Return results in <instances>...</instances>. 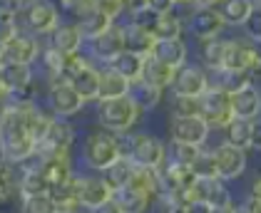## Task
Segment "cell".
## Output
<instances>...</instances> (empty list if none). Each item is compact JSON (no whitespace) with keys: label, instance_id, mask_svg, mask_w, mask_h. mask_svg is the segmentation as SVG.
Returning <instances> with one entry per match:
<instances>
[{"label":"cell","instance_id":"3","mask_svg":"<svg viewBox=\"0 0 261 213\" xmlns=\"http://www.w3.org/2000/svg\"><path fill=\"white\" fill-rule=\"evenodd\" d=\"M199 116L212 129H224V127L229 124V119L234 116L229 92H224L219 87H212V84H209L199 95Z\"/></svg>","mask_w":261,"mask_h":213},{"label":"cell","instance_id":"16","mask_svg":"<svg viewBox=\"0 0 261 213\" xmlns=\"http://www.w3.org/2000/svg\"><path fill=\"white\" fill-rule=\"evenodd\" d=\"M67 82L75 87V92L85 102H97V89H100V70L92 62H82L80 67L67 77Z\"/></svg>","mask_w":261,"mask_h":213},{"label":"cell","instance_id":"50","mask_svg":"<svg viewBox=\"0 0 261 213\" xmlns=\"http://www.w3.org/2000/svg\"><path fill=\"white\" fill-rule=\"evenodd\" d=\"M177 5H192V0H177Z\"/></svg>","mask_w":261,"mask_h":213},{"label":"cell","instance_id":"45","mask_svg":"<svg viewBox=\"0 0 261 213\" xmlns=\"http://www.w3.org/2000/svg\"><path fill=\"white\" fill-rule=\"evenodd\" d=\"M251 149L261 151V114L254 119V134H251Z\"/></svg>","mask_w":261,"mask_h":213},{"label":"cell","instance_id":"22","mask_svg":"<svg viewBox=\"0 0 261 213\" xmlns=\"http://www.w3.org/2000/svg\"><path fill=\"white\" fill-rule=\"evenodd\" d=\"M40 171L45 174V178L50 181V186H55V184H60V181L72 176V156L70 154L40 156Z\"/></svg>","mask_w":261,"mask_h":213},{"label":"cell","instance_id":"37","mask_svg":"<svg viewBox=\"0 0 261 213\" xmlns=\"http://www.w3.org/2000/svg\"><path fill=\"white\" fill-rule=\"evenodd\" d=\"M62 55L60 50H55L53 45L50 47H45V50H40V62H42V70L50 75V79H60V72H62Z\"/></svg>","mask_w":261,"mask_h":213},{"label":"cell","instance_id":"26","mask_svg":"<svg viewBox=\"0 0 261 213\" xmlns=\"http://www.w3.org/2000/svg\"><path fill=\"white\" fill-rule=\"evenodd\" d=\"M251 134H254V119H239L231 116L229 124L224 127V141L234 144L239 149H251Z\"/></svg>","mask_w":261,"mask_h":213},{"label":"cell","instance_id":"1","mask_svg":"<svg viewBox=\"0 0 261 213\" xmlns=\"http://www.w3.org/2000/svg\"><path fill=\"white\" fill-rule=\"evenodd\" d=\"M142 109L137 107V102L129 97V95H122V97H112V99H97V119H100V127L112 132V134H120V132H132L135 124L140 121Z\"/></svg>","mask_w":261,"mask_h":213},{"label":"cell","instance_id":"18","mask_svg":"<svg viewBox=\"0 0 261 213\" xmlns=\"http://www.w3.org/2000/svg\"><path fill=\"white\" fill-rule=\"evenodd\" d=\"M122 42H124V50L147 57V55L152 52L154 35H152L149 27H142L137 22H124V25H122Z\"/></svg>","mask_w":261,"mask_h":213},{"label":"cell","instance_id":"4","mask_svg":"<svg viewBox=\"0 0 261 213\" xmlns=\"http://www.w3.org/2000/svg\"><path fill=\"white\" fill-rule=\"evenodd\" d=\"M75 127L67 121V119H62V116H53V121H50V127H47V132L42 136L40 141H38V149H35V154L40 156H53V154H72V146H75Z\"/></svg>","mask_w":261,"mask_h":213},{"label":"cell","instance_id":"6","mask_svg":"<svg viewBox=\"0 0 261 213\" xmlns=\"http://www.w3.org/2000/svg\"><path fill=\"white\" fill-rule=\"evenodd\" d=\"M45 102H47L50 114L62 116V119L75 116L82 109V104H85V99L75 92V87H72L67 79H53L50 87H47Z\"/></svg>","mask_w":261,"mask_h":213},{"label":"cell","instance_id":"47","mask_svg":"<svg viewBox=\"0 0 261 213\" xmlns=\"http://www.w3.org/2000/svg\"><path fill=\"white\" fill-rule=\"evenodd\" d=\"M221 0H192V5H199V8H212V5H219Z\"/></svg>","mask_w":261,"mask_h":213},{"label":"cell","instance_id":"12","mask_svg":"<svg viewBox=\"0 0 261 213\" xmlns=\"http://www.w3.org/2000/svg\"><path fill=\"white\" fill-rule=\"evenodd\" d=\"M224 27H226V22H224L217 5H212V8H199V5H197V10H194L192 18H189V33L199 40V42L201 40L219 38Z\"/></svg>","mask_w":261,"mask_h":213},{"label":"cell","instance_id":"2","mask_svg":"<svg viewBox=\"0 0 261 213\" xmlns=\"http://www.w3.org/2000/svg\"><path fill=\"white\" fill-rule=\"evenodd\" d=\"M120 144H117V134L102 129V132H92L85 139L82 146V159L90 169L95 171H105L115 159H120Z\"/></svg>","mask_w":261,"mask_h":213},{"label":"cell","instance_id":"35","mask_svg":"<svg viewBox=\"0 0 261 213\" xmlns=\"http://www.w3.org/2000/svg\"><path fill=\"white\" fill-rule=\"evenodd\" d=\"M192 171L197 178H219V171H217V159H214V151H201L192 159Z\"/></svg>","mask_w":261,"mask_h":213},{"label":"cell","instance_id":"40","mask_svg":"<svg viewBox=\"0 0 261 213\" xmlns=\"http://www.w3.org/2000/svg\"><path fill=\"white\" fill-rule=\"evenodd\" d=\"M92 8L100 10L102 15L110 18L112 22H117V18L127 10V0H92Z\"/></svg>","mask_w":261,"mask_h":213},{"label":"cell","instance_id":"14","mask_svg":"<svg viewBox=\"0 0 261 213\" xmlns=\"http://www.w3.org/2000/svg\"><path fill=\"white\" fill-rule=\"evenodd\" d=\"M90 42H92V55L100 59V62L110 65V62L124 50V42H122V25L112 22L105 33H100L97 38H92Z\"/></svg>","mask_w":261,"mask_h":213},{"label":"cell","instance_id":"25","mask_svg":"<svg viewBox=\"0 0 261 213\" xmlns=\"http://www.w3.org/2000/svg\"><path fill=\"white\" fill-rule=\"evenodd\" d=\"M129 87L132 82L124 79L120 72H115L110 65L100 70V89H97V99H112V97H122V95H129Z\"/></svg>","mask_w":261,"mask_h":213},{"label":"cell","instance_id":"27","mask_svg":"<svg viewBox=\"0 0 261 213\" xmlns=\"http://www.w3.org/2000/svg\"><path fill=\"white\" fill-rule=\"evenodd\" d=\"M77 30L82 33V38L85 40H92V38H97L100 33H105L110 25H112V20L110 18H105L100 10H95L92 5L87 8V10H82L80 15H77Z\"/></svg>","mask_w":261,"mask_h":213},{"label":"cell","instance_id":"52","mask_svg":"<svg viewBox=\"0 0 261 213\" xmlns=\"http://www.w3.org/2000/svg\"><path fill=\"white\" fill-rule=\"evenodd\" d=\"M256 50H259V57H261V45H256Z\"/></svg>","mask_w":261,"mask_h":213},{"label":"cell","instance_id":"32","mask_svg":"<svg viewBox=\"0 0 261 213\" xmlns=\"http://www.w3.org/2000/svg\"><path fill=\"white\" fill-rule=\"evenodd\" d=\"M142 65H144V57L129 52V50H122L120 55L110 62V67L115 72H120L124 79H129V82H137L142 77Z\"/></svg>","mask_w":261,"mask_h":213},{"label":"cell","instance_id":"31","mask_svg":"<svg viewBox=\"0 0 261 213\" xmlns=\"http://www.w3.org/2000/svg\"><path fill=\"white\" fill-rule=\"evenodd\" d=\"M251 10H254V3H251V0H221L219 3L221 18H224L226 25H231V27H241V25L246 22Z\"/></svg>","mask_w":261,"mask_h":213},{"label":"cell","instance_id":"11","mask_svg":"<svg viewBox=\"0 0 261 213\" xmlns=\"http://www.w3.org/2000/svg\"><path fill=\"white\" fill-rule=\"evenodd\" d=\"M112 189L102 176H77V201L87 211H100L112 198Z\"/></svg>","mask_w":261,"mask_h":213},{"label":"cell","instance_id":"28","mask_svg":"<svg viewBox=\"0 0 261 213\" xmlns=\"http://www.w3.org/2000/svg\"><path fill=\"white\" fill-rule=\"evenodd\" d=\"M226 47H229V40H221V38L201 40V65H204L206 72H214V70L224 67Z\"/></svg>","mask_w":261,"mask_h":213},{"label":"cell","instance_id":"15","mask_svg":"<svg viewBox=\"0 0 261 213\" xmlns=\"http://www.w3.org/2000/svg\"><path fill=\"white\" fill-rule=\"evenodd\" d=\"M229 99H231V112L239 119H256L261 114V87L251 82L237 92H231Z\"/></svg>","mask_w":261,"mask_h":213},{"label":"cell","instance_id":"23","mask_svg":"<svg viewBox=\"0 0 261 213\" xmlns=\"http://www.w3.org/2000/svg\"><path fill=\"white\" fill-rule=\"evenodd\" d=\"M140 79L147 82V84L160 87V89H167V87L172 84V79H174V67L164 65V62H160V59L152 57V55H147V57H144V65H142Z\"/></svg>","mask_w":261,"mask_h":213},{"label":"cell","instance_id":"43","mask_svg":"<svg viewBox=\"0 0 261 213\" xmlns=\"http://www.w3.org/2000/svg\"><path fill=\"white\" fill-rule=\"evenodd\" d=\"M147 8H152L157 15H164V13H172L177 8V0H144Z\"/></svg>","mask_w":261,"mask_h":213},{"label":"cell","instance_id":"33","mask_svg":"<svg viewBox=\"0 0 261 213\" xmlns=\"http://www.w3.org/2000/svg\"><path fill=\"white\" fill-rule=\"evenodd\" d=\"M3 79H5V87H8V92H10V89H20V87H28L30 82H35V77H33V65L5 62V65H3Z\"/></svg>","mask_w":261,"mask_h":213},{"label":"cell","instance_id":"7","mask_svg":"<svg viewBox=\"0 0 261 213\" xmlns=\"http://www.w3.org/2000/svg\"><path fill=\"white\" fill-rule=\"evenodd\" d=\"M127 159H132L135 166H149V169H160L167 161V146L162 144L154 134H132V144H129V154Z\"/></svg>","mask_w":261,"mask_h":213},{"label":"cell","instance_id":"38","mask_svg":"<svg viewBox=\"0 0 261 213\" xmlns=\"http://www.w3.org/2000/svg\"><path fill=\"white\" fill-rule=\"evenodd\" d=\"M172 116H189L199 114V97H187V95H174L172 97Z\"/></svg>","mask_w":261,"mask_h":213},{"label":"cell","instance_id":"9","mask_svg":"<svg viewBox=\"0 0 261 213\" xmlns=\"http://www.w3.org/2000/svg\"><path fill=\"white\" fill-rule=\"evenodd\" d=\"M209 132H212V127H209L199 114L172 116V121H169V134H172V141H181V144L204 146V144L209 141Z\"/></svg>","mask_w":261,"mask_h":213},{"label":"cell","instance_id":"19","mask_svg":"<svg viewBox=\"0 0 261 213\" xmlns=\"http://www.w3.org/2000/svg\"><path fill=\"white\" fill-rule=\"evenodd\" d=\"M149 55L177 70V67H181V65L187 62L189 50H187V45H184V40L181 38H167V40H154Z\"/></svg>","mask_w":261,"mask_h":213},{"label":"cell","instance_id":"51","mask_svg":"<svg viewBox=\"0 0 261 213\" xmlns=\"http://www.w3.org/2000/svg\"><path fill=\"white\" fill-rule=\"evenodd\" d=\"M251 3H254V5H261V0H251Z\"/></svg>","mask_w":261,"mask_h":213},{"label":"cell","instance_id":"21","mask_svg":"<svg viewBox=\"0 0 261 213\" xmlns=\"http://www.w3.org/2000/svg\"><path fill=\"white\" fill-rule=\"evenodd\" d=\"M112 201H115V206H117V211L120 213H140L144 208H149V196L140 191V189H135L132 184H127V186H122L117 189L115 194H112Z\"/></svg>","mask_w":261,"mask_h":213},{"label":"cell","instance_id":"20","mask_svg":"<svg viewBox=\"0 0 261 213\" xmlns=\"http://www.w3.org/2000/svg\"><path fill=\"white\" fill-rule=\"evenodd\" d=\"M259 59V50L254 42H239V40H229V47H226V57H224V67L226 70H246Z\"/></svg>","mask_w":261,"mask_h":213},{"label":"cell","instance_id":"48","mask_svg":"<svg viewBox=\"0 0 261 213\" xmlns=\"http://www.w3.org/2000/svg\"><path fill=\"white\" fill-rule=\"evenodd\" d=\"M5 95H8V87H5V79H3V65H0V102L5 99Z\"/></svg>","mask_w":261,"mask_h":213},{"label":"cell","instance_id":"34","mask_svg":"<svg viewBox=\"0 0 261 213\" xmlns=\"http://www.w3.org/2000/svg\"><path fill=\"white\" fill-rule=\"evenodd\" d=\"M184 33V22L181 18L172 10V13H164V15H157L154 25H152V35L154 40H167V38H181Z\"/></svg>","mask_w":261,"mask_h":213},{"label":"cell","instance_id":"29","mask_svg":"<svg viewBox=\"0 0 261 213\" xmlns=\"http://www.w3.org/2000/svg\"><path fill=\"white\" fill-rule=\"evenodd\" d=\"M132 171H135L132 159L120 156V159H115V161H112L105 171H100V174H102V178L110 184V189H112V191H117V189H122V186H127V184H129Z\"/></svg>","mask_w":261,"mask_h":213},{"label":"cell","instance_id":"42","mask_svg":"<svg viewBox=\"0 0 261 213\" xmlns=\"http://www.w3.org/2000/svg\"><path fill=\"white\" fill-rule=\"evenodd\" d=\"M201 146L194 144H181V141H172V161H179V164H192V159L199 154Z\"/></svg>","mask_w":261,"mask_h":213},{"label":"cell","instance_id":"44","mask_svg":"<svg viewBox=\"0 0 261 213\" xmlns=\"http://www.w3.org/2000/svg\"><path fill=\"white\" fill-rule=\"evenodd\" d=\"M237 211H249V213H261V198H256V196H246V201L241 203V206H237Z\"/></svg>","mask_w":261,"mask_h":213},{"label":"cell","instance_id":"41","mask_svg":"<svg viewBox=\"0 0 261 213\" xmlns=\"http://www.w3.org/2000/svg\"><path fill=\"white\" fill-rule=\"evenodd\" d=\"M241 27H244L249 42L261 45V5H254V10L249 13V18H246V22H244Z\"/></svg>","mask_w":261,"mask_h":213},{"label":"cell","instance_id":"5","mask_svg":"<svg viewBox=\"0 0 261 213\" xmlns=\"http://www.w3.org/2000/svg\"><path fill=\"white\" fill-rule=\"evenodd\" d=\"M20 18H22V25L30 33H35V35H50L60 25L58 5L50 3V0H28Z\"/></svg>","mask_w":261,"mask_h":213},{"label":"cell","instance_id":"8","mask_svg":"<svg viewBox=\"0 0 261 213\" xmlns=\"http://www.w3.org/2000/svg\"><path fill=\"white\" fill-rule=\"evenodd\" d=\"M214 151V159H217V171H219L221 181H239L241 176L246 174V166H249V156H246V149H239L234 144H226L221 141Z\"/></svg>","mask_w":261,"mask_h":213},{"label":"cell","instance_id":"39","mask_svg":"<svg viewBox=\"0 0 261 213\" xmlns=\"http://www.w3.org/2000/svg\"><path fill=\"white\" fill-rule=\"evenodd\" d=\"M20 208H22V211H28V213H50V211H58V206H55V201L50 198V194L28 196V198H22Z\"/></svg>","mask_w":261,"mask_h":213},{"label":"cell","instance_id":"49","mask_svg":"<svg viewBox=\"0 0 261 213\" xmlns=\"http://www.w3.org/2000/svg\"><path fill=\"white\" fill-rule=\"evenodd\" d=\"M0 65H5V42H0Z\"/></svg>","mask_w":261,"mask_h":213},{"label":"cell","instance_id":"10","mask_svg":"<svg viewBox=\"0 0 261 213\" xmlns=\"http://www.w3.org/2000/svg\"><path fill=\"white\" fill-rule=\"evenodd\" d=\"M209 87V72L199 65H181L174 70V79L169 84L172 95H187V97H199Z\"/></svg>","mask_w":261,"mask_h":213},{"label":"cell","instance_id":"13","mask_svg":"<svg viewBox=\"0 0 261 213\" xmlns=\"http://www.w3.org/2000/svg\"><path fill=\"white\" fill-rule=\"evenodd\" d=\"M194 171L189 164H179V161H164L160 166V186L162 191H169V194H181L187 191L192 184H194Z\"/></svg>","mask_w":261,"mask_h":213},{"label":"cell","instance_id":"36","mask_svg":"<svg viewBox=\"0 0 261 213\" xmlns=\"http://www.w3.org/2000/svg\"><path fill=\"white\" fill-rule=\"evenodd\" d=\"M15 164H10L5 156H0V203L3 201H8L10 194H13V189H15Z\"/></svg>","mask_w":261,"mask_h":213},{"label":"cell","instance_id":"17","mask_svg":"<svg viewBox=\"0 0 261 213\" xmlns=\"http://www.w3.org/2000/svg\"><path fill=\"white\" fill-rule=\"evenodd\" d=\"M40 57V45L30 35H13L5 40V62H20V65H35Z\"/></svg>","mask_w":261,"mask_h":213},{"label":"cell","instance_id":"30","mask_svg":"<svg viewBox=\"0 0 261 213\" xmlns=\"http://www.w3.org/2000/svg\"><path fill=\"white\" fill-rule=\"evenodd\" d=\"M129 97L137 102V107H140L142 112H152L162 102V97H164V89L137 79V82H132V87H129Z\"/></svg>","mask_w":261,"mask_h":213},{"label":"cell","instance_id":"24","mask_svg":"<svg viewBox=\"0 0 261 213\" xmlns=\"http://www.w3.org/2000/svg\"><path fill=\"white\" fill-rule=\"evenodd\" d=\"M82 42V33L77 30V25H58L53 33H50V45L55 50H60L62 55H70V52H80Z\"/></svg>","mask_w":261,"mask_h":213},{"label":"cell","instance_id":"46","mask_svg":"<svg viewBox=\"0 0 261 213\" xmlns=\"http://www.w3.org/2000/svg\"><path fill=\"white\" fill-rule=\"evenodd\" d=\"M249 194L256 196V198H261V171L256 174V178L251 181V186H249Z\"/></svg>","mask_w":261,"mask_h":213}]
</instances>
